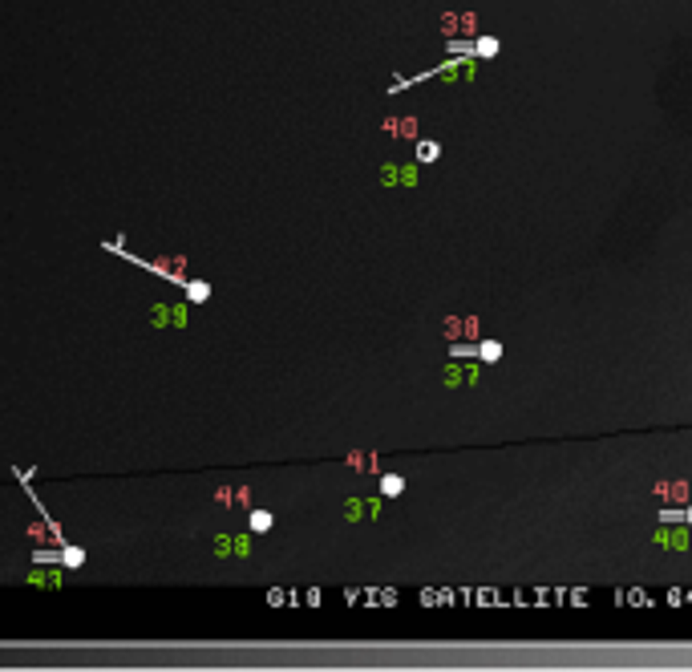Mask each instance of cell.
Instances as JSON below:
<instances>
[{
    "label": "cell",
    "mask_w": 692,
    "mask_h": 672,
    "mask_svg": "<svg viewBox=\"0 0 692 672\" xmlns=\"http://www.w3.org/2000/svg\"><path fill=\"white\" fill-rule=\"evenodd\" d=\"M37 559H41V563H45V559H57L61 567L77 571L81 563H85V551H81V547H73V543H65V547H57V555H45V551H37Z\"/></svg>",
    "instance_id": "obj_1"
},
{
    "label": "cell",
    "mask_w": 692,
    "mask_h": 672,
    "mask_svg": "<svg viewBox=\"0 0 692 672\" xmlns=\"http://www.w3.org/2000/svg\"><path fill=\"white\" fill-rule=\"evenodd\" d=\"M272 523H275L272 510H251V531H256V535H268V531H272Z\"/></svg>",
    "instance_id": "obj_2"
},
{
    "label": "cell",
    "mask_w": 692,
    "mask_h": 672,
    "mask_svg": "<svg viewBox=\"0 0 692 672\" xmlns=\"http://www.w3.org/2000/svg\"><path fill=\"white\" fill-rule=\"evenodd\" d=\"M405 490V478L401 474H385V478H381V494H389V498H393V494H401Z\"/></svg>",
    "instance_id": "obj_3"
},
{
    "label": "cell",
    "mask_w": 692,
    "mask_h": 672,
    "mask_svg": "<svg viewBox=\"0 0 692 672\" xmlns=\"http://www.w3.org/2000/svg\"><path fill=\"white\" fill-rule=\"evenodd\" d=\"M478 357H482V361H502V345H498V341H482Z\"/></svg>",
    "instance_id": "obj_4"
},
{
    "label": "cell",
    "mask_w": 692,
    "mask_h": 672,
    "mask_svg": "<svg viewBox=\"0 0 692 672\" xmlns=\"http://www.w3.org/2000/svg\"><path fill=\"white\" fill-rule=\"evenodd\" d=\"M437 154H441V146H437V142H421V150H417L421 163H429V158H437Z\"/></svg>",
    "instance_id": "obj_5"
},
{
    "label": "cell",
    "mask_w": 692,
    "mask_h": 672,
    "mask_svg": "<svg viewBox=\"0 0 692 672\" xmlns=\"http://www.w3.org/2000/svg\"><path fill=\"white\" fill-rule=\"evenodd\" d=\"M478 53H482V57H494V53H498V41L482 37V41H478Z\"/></svg>",
    "instance_id": "obj_6"
},
{
    "label": "cell",
    "mask_w": 692,
    "mask_h": 672,
    "mask_svg": "<svg viewBox=\"0 0 692 672\" xmlns=\"http://www.w3.org/2000/svg\"><path fill=\"white\" fill-rule=\"evenodd\" d=\"M688 523H692V510H688Z\"/></svg>",
    "instance_id": "obj_7"
}]
</instances>
